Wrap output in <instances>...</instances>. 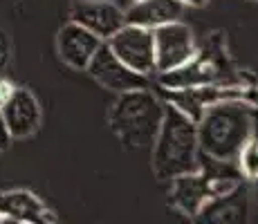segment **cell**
<instances>
[{"instance_id": "9c48e42d", "label": "cell", "mask_w": 258, "mask_h": 224, "mask_svg": "<svg viewBox=\"0 0 258 224\" xmlns=\"http://www.w3.org/2000/svg\"><path fill=\"white\" fill-rule=\"evenodd\" d=\"M70 21L106 43L126 25V9L110 0H77L70 7Z\"/></svg>"}, {"instance_id": "ba28073f", "label": "cell", "mask_w": 258, "mask_h": 224, "mask_svg": "<svg viewBox=\"0 0 258 224\" xmlns=\"http://www.w3.org/2000/svg\"><path fill=\"white\" fill-rule=\"evenodd\" d=\"M249 217L251 191L245 182H240L229 193L207 200L191 220L196 224H249Z\"/></svg>"}, {"instance_id": "7c38bea8", "label": "cell", "mask_w": 258, "mask_h": 224, "mask_svg": "<svg viewBox=\"0 0 258 224\" xmlns=\"http://www.w3.org/2000/svg\"><path fill=\"white\" fill-rule=\"evenodd\" d=\"M101 43L103 41L99 36H94L92 32H88L86 27H81V25L72 21L63 25L56 38V47L61 58L74 69H88L94 52L101 47Z\"/></svg>"}, {"instance_id": "ffe728a7", "label": "cell", "mask_w": 258, "mask_h": 224, "mask_svg": "<svg viewBox=\"0 0 258 224\" xmlns=\"http://www.w3.org/2000/svg\"><path fill=\"white\" fill-rule=\"evenodd\" d=\"M0 224H23V222L14 220V217H7V215H3V220H0Z\"/></svg>"}, {"instance_id": "ac0fdd59", "label": "cell", "mask_w": 258, "mask_h": 224, "mask_svg": "<svg viewBox=\"0 0 258 224\" xmlns=\"http://www.w3.org/2000/svg\"><path fill=\"white\" fill-rule=\"evenodd\" d=\"M12 90H14L12 83H7V81H0V106H3V103L7 101V97H9V94H12Z\"/></svg>"}, {"instance_id": "30bf717a", "label": "cell", "mask_w": 258, "mask_h": 224, "mask_svg": "<svg viewBox=\"0 0 258 224\" xmlns=\"http://www.w3.org/2000/svg\"><path fill=\"white\" fill-rule=\"evenodd\" d=\"M160 94L164 99V103H171L173 108H177L182 114H186L188 119L198 121L202 117V112L216 101H225V99H240L242 90L238 88H225V86H196V88H182V90H166L160 88Z\"/></svg>"}, {"instance_id": "5bb4252c", "label": "cell", "mask_w": 258, "mask_h": 224, "mask_svg": "<svg viewBox=\"0 0 258 224\" xmlns=\"http://www.w3.org/2000/svg\"><path fill=\"white\" fill-rule=\"evenodd\" d=\"M182 14H184V5L177 0H135L126 9V23L153 32L162 25L180 21Z\"/></svg>"}, {"instance_id": "3957f363", "label": "cell", "mask_w": 258, "mask_h": 224, "mask_svg": "<svg viewBox=\"0 0 258 224\" xmlns=\"http://www.w3.org/2000/svg\"><path fill=\"white\" fill-rule=\"evenodd\" d=\"M242 182V173L234 162H218L213 157L198 155V171L171 179V202L182 213L193 217L207 200L229 193Z\"/></svg>"}, {"instance_id": "8fae6325", "label": "cell", "mask_w": 258, "mask_h": 224, "mask_svg": "<svg viewBox=\"0 0 258 224\" xmlns=\"http://www.w3.org/2000/svg\"><path fill=\"white\" fill-rule=\"evenodd\" d=\"M3 121L9 130V137H29L41 126V106L36 97L25 88H14L7 101L0 106Z\"/></svg>"}, {"instance_id": "44dd1931", "label": "cell", "mask_w": 258, "mask_h": 224, "mask_svg": "<svg viewBox=\"0 0 258 224\" xmlns=\"http://www.w3.org/2000/svg\"><path fill=\"white\" fill-rule=\"evenodd\" d=\"M0 220H3V213H0Z\"/></svg>"}, {"instance_id": "7402d4cb", "label": "cell", "mask_w": 258, "mask_h": 224, "mask_svg": "<svg viewBox=\"0 0 258 224\" xmlns=\"http://www.w3.org/2000/svg\"><path fill=\"white\" fill-rule=\"evenodd\" d=\"M133 3H135V0H133Z\"/></svg>"}, {"instance_id": "d6986e66", "label": "cell", "mask_w": 258, "mask_h": 224, "mask_svg": "<svg viewBox=\"0 0 258 224\" xmlns=\"http://www.w3.org/2000/svg\"><path fill=\"white\" fill-rule=\"evenodd\" d=\"M177 3H182L184 7H205L209 0H177Z\"/></svg>"}, {"instance_id": "8992f818", "label": "cell", "mask_w": 258, "mask_h": 224, "mask_svg": "<svg viewBox=\"0 0 258 224\" xmlns=\"http://www.w3.org/2000/svg\"><path fill=\"white\" fill-rule=\"evenodd\" d=\"M153 47H155V72L157 74L182 67L198 54L191 27L182 21L168 23V25L153 29Z\"/></svg>"}, {"instance_id": "52a82bcc", "label": "cell", "mask_w": 258, "mask_h": 224, "mask_svg": "<svg viewBox=\"0 0 258 224\" xmlns=\"http://www.w3.org/2000/svg\"><path fill=\"white\" fill-rule=\"evenodd\" d=\"M88 74H90L94 81L101 83L106 90L117 92V94L131 92V90L151 88V79L144 77V74H137L126 63H121L106 43H101V47L94 52L90 65H88Z\"/></svg>"}, {"instance_id": "4fadbf2b", "label": "cell", "mask_w": 258, "mask_h": 224, "mask_svg": "<svg viewBox=\"0 0 258 224\" xmlns=\"http://www.w3.org/2000/svg\"><path fill=\"white\" fill-rule=\"evenodd\" d=\"M220 81V67L216 65L211 56H196L182 67H175L171 72L160 74V88L166 90H182V88H196V86H213Z\"/></svg>"}, {"instance_id": "2e32d148", "label": "cell", "mask_w": 258, "mask_h": 224, "mask_svg": "<svg viewBox=\"0 0 258 224\" xmlns=\"http://www.w3.org/2000/svg\"><path fill=\"white\" fill-rule=\"evenodd\" d=\"M238 168L245 177H258V134L251 137V141L242 148L238 157Z\"/></svg>"}, {"instance_id": "7a4b0ae2", "label": "cell", "mask_w": 258, "mask_h": 224, "mask_svg": "<svg viewBox=\"0 0 258 224\" xmlns=\"http://www.w3.org/2000/svg\"><path fill=\"white\" fill-rule=\"evenodd\" d=\"M198 126L171 103H164L162 123L153 139V173L160 182L198 171Z\"/></svg>"}, {"instance_id": "9a60e30c", "label": "cell", "mask_w": 258, "mask_h": 224, "mask_svg": "<svg viewBox=\"0 0 258 224\" xmlns=\"http://www.w3.org/2000/svg\"><path fill=\"white\" fill-rule=\"evenodd\" d=\"M0 213L23 224H52L45 204L29 191H9L0 195Z\"/></svg>"}, {"instance_id": "5b68a950", "label": "cell", "mask_w": 258, "mask_h": 224, "mask_svg": "<svg viewBox=\"0 0 258 224\" xmlns=\"http://www.w3.org/2000/svg\"><path fill=\"white\" fill-rule=\"evenodd\" d=\"M112 54L121 63H126L137 74L151 79L155 72V47H153V32L137 25H123L117 34L106 41Z\"/></svg>"}, {"instance_id": "6da1fadb", "label": "cell", "mask_w": 258, "mask_h": 224, "mask_svg": "<svg viewBox=\"0 0 258 224\" xmlns=\"http://www.w3.org/2000/svg\"><path fill=\"white\" fill-rule=\"evenodd\" d=\"M196 126L202 155L238 164L242 148L258 134V110L242 97L225 99L211 103Z\"/></svg>"}, {"instance_id": "277c9868", "label": "cell", "mask_w": 258, "mask_h": 224, "mask_svg": "<svg viewBox=\"0 0 258 224\" xmlns=\"http://www.w3.org/2000/svg\"><path fill=\"white\" fill-rule=\"evenodd\" d=\"M164 114V101L151 88L131 90L117 97L110 108V128L126 148L153 146Z\"/></svg>"}, {"instance_id": "e0dca14e", "label": "cell", "mask_w": 258, "mask_h": 224, "mask_svg": "<svg viewBox=\"0 0 258 224\" xmlns=\"http://www.w3.org/2000/svg\"><path fill=\"white\" fill-rule=\"evenodd\" d=\"M9 130H7V126H5V121H3V114H0V151H5V148L9 146Z\"/></svg>"}]
</instances>
